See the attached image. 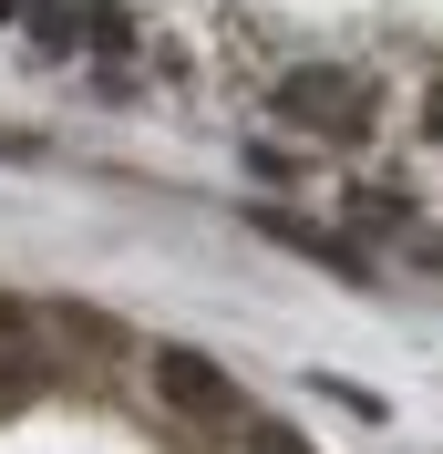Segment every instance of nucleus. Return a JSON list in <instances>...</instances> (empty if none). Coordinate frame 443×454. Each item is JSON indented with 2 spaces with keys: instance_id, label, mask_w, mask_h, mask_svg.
<instances>
[{
  "instance_id": "2",
  "label": "nucleus",
  "mask_w": 443,
  "mask_h": 454,
  "mask_svg": "<svg viewBox=\"0 0 443 454\" xmlns=\"http://www.w3.org/2000/svg\"><path fill=\"white\" fill-rule=\"evenodd\" d=\"M155 403L186 413V424H227V413H237V382H227V362H206V351L166 340V351H155Z\"/></svg>"
},
{
  "instance_id": "4",
  "label": "nucleus",
  "mask_w": 443,
  "mask_h": 454,
  "mask_svg": "<svg viewBox=\"0 0 443 454\" xmlns=\"http://www.w3.org/2000/svg\"><path fill=\"white\" fill-rule=\"evenodd\" d=\"M73 31H83L73 11H31V42H52V52H73Z\"/></svg>"
},
{
  "instance_id": "3",
  "label": "nucleus",
  "mask_w": 443,
  "mask_h": 454,
  "mask_svg": "<svg viewBox=\"0 0 443 454\" xmlns=\"http://www.w3.org/2000/svg\"><path fill=\"white\" fill-rule=\"evenodd\" d=\"M237 454H309V434L289 424V413H248V424H237Z\"/></svg>"
},
{
  "instance_id": "1",
  "label": "nucleus",
  "mask_w": 443,
  "mask_h": 454,
  "mask_svg": "<svg viewBox=\"0 0 443 454\" xmlns=\"http://www.w3.org/2000/svg\"><path fill=\"white\" fill-rule=\"evenodd\" d=\"M278 114H289L299 135L351 145V135H371V124H382V93L361 83V73H340V62H299V73L278 83Z\"/></svg>"
}]
</instances>
